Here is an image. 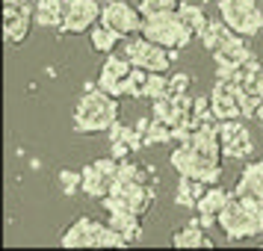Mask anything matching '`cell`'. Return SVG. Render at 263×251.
Masks as SVG:
<instances>
[{"label":"cell","instance_id":"obj_18","mask_svg":"<svg viewBox=\"0 0 263 251\" xmlns=\"http://www.w3.org/2000/svg\"><path fill=\"white\" fill-rule=\"evenodd\" d=\"M198 38H201L204 50H213V53H216V50L234 45V42H237V38H242V36H237V33H234V30H231L222 18H219V21H210V24L204 27V33Z\"/></svg>","mask_w":263,"mask_h":251},{"label":"cell","instance_id":"obj_37","mask_svg":"<svg viewBox=\"0 0 263 251\" xmlns=\"http://www.w3.org/2000/svg\"><path fill=\"white\" fill-rule=\"evenodd\" d=\"M195 222H198L201 227H213L216 225V216H201V213H198V219H195Z\"/></svg>","mask_w":263,"mask_h":251},{"label":"cell","instance_id":"obj_36","mask_svg":"<svg viewBox=\"0 0 263 251\" xmlns=\"http://www.w3.org/2000/svg\"><path fill=\"white\" fill-rule=\"evenodd\" d=\"M109 145H112V154H109V157H112V160H119V163H121V160H127L130 151H133L130 145H124V142H109Z\"/></svg>","mask_w":263,"mask_h":251},{"label":"cell","instance_id":"obj_27","mask_svg":"<svg viewBox=\"0 0 263 251\" xmlns=\"http://www.w3.org/2000/svg\"><path fill=\"white\" fill-rule=\"evenodd\" d=\"M142 142H145V148H151V145H172L175 142V130H172V124L151 121V127H148Z\"/></svg>","mask_w":263,"mask_h":251},{"label":"cell","instance_id":"obj_1","mask_svg":"<svg viewBox=\"0 0 263 251\" xmlns=\"http://www.w3.org/2000/svg\"><path fill=\"white\" fill-rule=\"evenodd\" d=\"M222 142H219V121L210 119L192 121V139L172 151V166L180 178H195L213 186L222 178Z\"/></svg>","mask_w":263,"mask_h":251},{"label":"cell","instance_id":"obj_3","mask_svg":"<svg viewBox=\"0 0 263 251\" xmlns=\"http://www.w3.org/2000/svg\"><path fill=\"white\" fill-rule=\"evenodd\" d=\"M116 121H119V98L98 89V83H86V95L74 107V130L107 133Z\"/></svg>","mask_w":263,"mask_h":251},{"label":"cell","instance_id":"obj_17","mask_svg":"<svg viewBox=\"0 0 263 251\" xmlns=\"http://www.w3.org/2000/svg\"><path fill=\"white\" fill-rule=\"evenodd\" d=\"M234 195H246V198H257L263 201V160H254L242 168L237 186H234Z\"/></svg>","mask_w":263,"mask_h":251},{"label":"cell","instance_id":"obj_4","mask_svg":"<svg viewBox=\"0 0 263 251\" xmlns=\"http://www.w3.org/2000/svg\"><path fill=\"white\" fill-rule=\"evenodd\" d=\"M121 56L130 62L133 68H142V71H151V74H168L178 50H168L145 36H130L121 45Z\"/></svg>","mask_w":263,"mask_h":251},{"label":"cell","instance_id":"obj_28","mask_svg":"<svg viewBox=\"0 0 263 251\" xmlns=\"http://www.w3.org/2000/svg\"><path fill=\"white\" fill-rule=\"evenodd\" d=\"M148 101H160V98H172V86H168V74H148L145 83V95Z\"/></svg>","mask_w":263,"mask_h":251},{"label":"cell","instance_id":"obj_15","mask_svg":"<svg viewBox=\"0 0 263 251\" xmlns=\"http://www.w3.org/2000/svg\"><path fill=\"white\" fill-rule=\"evenodd\" d=\"M251 56H254V53L249 50L246 38H237L234 45H228V48H222V50H216V53H213L216 74H219V77H234V71L242 68Z\"/></svg>","mask_w":263,"mask_h":251},{"label":"cell","instance_id":"obj_7","mask_svg":"<svg viewBox=\"0 0 263 251\" xmlns=\"http://www.w3.org/2000/svg\"><path fill=\"white\" fill-rule=\"evenodd\" d=\"M107 213H136L145 216L154 204V186L145 183H116L107 198H101Z\"/></svg>","mask_w":263,"mask_h":251},{"label":"cell","instance_id":"obj_21","mask_svg":"<svg viewBox=\"0 0 263 251\" xmlns=\"http://www.w3.org/2000/svg\"><path fill=\"white\" fill-rule=\"evenodd\" d=\"M109 225L116 227L130 245L142 239V216H136V213H109Z\"/></svg>","mask_w":263,"mask_h":251},{"label":"cell","instance_id":"obj_9","mask_svg":"<svg viewBox=\"0 0 263 251\" xmlns=\"http://www.w3.org/2000/svg\"><path fill=\"white\" fill-rule=\"evenodd\" d=\"M62 27L60 33H89L95 24H101L104 3L101 0H65L62 3Z\"/></svg>","mask_w":263,"mask_h":251},{"label":"cell","instance_id":"obj_19","mask_svg":"<svg viewBox=\"0 0 263 251\" xmlns=\"http://www.w3.org/2000/svg\"><path fill=\"white\" fill-rule=\"evenodd\" d=\"M172 245L175 248H213V239L204 234V227L198 222H192L190 227H180L172 237Z\"/></svg>","mask_w":263,"mask_h":251},{"label":"cell","instance_id":"obj_24","mask_svg":"<svg viewBox=\"0 0 263 251\" xmlns=\"http://www.w3.org/2000/svg\"><path fill=\"white\" fill-rule=\"evenodd\" d=\"M178 15H180V21L190 27L195 36H201L204 27L210 24V18H207V12H204L201 6H195V3H186V0H180V3H178Z\"/></svg>","mask_w":263,"mask_h":251},{"label":"cell","instance_id":"obj_12","mask_svg":"<svg viewBox=\"0 0 263 251\" xmlns=\"http://www.w3.org/2000/svg\"><path fill=\"white\" fill-rule=\"evenodd\" d=\"M239 89L234 80L228 77H219L213 83V92H210V112H213L216 121H231V119H242V109H239Z\"/></svg>","mask_w":263,"mask_h":251},{"label":"cell","instance_id":"obj_23","mask_svg":"<svg viewBox=\"0 0 263 251\" xmlns=\"http://www.w3.org/2000/svg\"><path fill=\"white\" fill-rule=\"evenodd\" d=\"M228 198H231L228 189H222V186H216V183H213V186H207V189H204L201 201H198L195 210H198L201 216H219V213H222V207L228 204Z\"/></svg>","mask_w":263,"mask_h":251},{"label":"cell","instance_id":"obj_10","mask_svg":"<svg viewBox=\"0 0 263 251\" xmlns=\"http://www.w3.org/2000/svg\"><path fill=\"white\" fill-rule=\"evenodd\" d=\"M116 178H119V160L101 157L83 168V192L89 198H107L116 186Z\"/></svg>","mask_w":263,"mask_h":251},{"label":"cell","instance_id":"obj_13","mask_svg":"<svg viewBox=\"0 0 263 251\" xmlns=\"http://www.w3.org/2000/svg\"><path fill=\"white\" fill-rule=\"evenodd\" d=\"M130 71H133V65L121 53L119 56L116 53H107V60L101 65V74H98V89H104L112 98H121V89H124V80H127Z\"/></svg>","mask_w":263,"mask_h":251},{"label":"cell","instance_id":"obj_20","mask_svg":"<svg viewBox=\"0 0 263 251\" xmlns=\"http://www.w3.org/2000/svg\"><path fill=\"white\" fill-rule=\"evenodd\" d=\"M204 189H207V183H201V180L180 178L178 189H175V204H178V207H186V210H195L198 201H201Z\"/></svg>","mask_w":263,"mask_h":251},{"label":"cell","instance_id":"obj_25","mask_svg":"<svg viewBox=\"0 0 263 251\" xmlns=\"http://www.w3.org/2000/svg\"><path fill=\"white\" fill-rule=\"evenodd\" d=\"M89 38H92V48L101 50V53H112V50L119 48V42H121L119 33L109 30V27H104V24L92 27V30H89Z\"/></svg>","mask_w":263,"mask_h":251},{"label":"cell","instance_id":"obj_11","mask_svg":"<svg viewBox=\"0 0 263 251\" xmlns=\"http://www.w3.org/2000/svg\"><path fill=\"white\" fill-rule=\"evenodd\" d=\"M219 142H222V154L231 160H246L254 151V139L242 119L219 121Z\"/></svg>","mask_w":263,"mask_h":251},{"label":"cell","instance_id":"obj_8","mask_svg":"<svg viewBox=\"0 0 263 251\" xmlns=\"http://www.w3.org/2000/svg\"><path fill=\"white\" fill-rule=\"evenodd\" d=\"M142 12L124 3V0H107L104 3V12H101V24L116 30L121 38H130V36H139L142 33Z\"/></svg>","mask_w":263,"mask_h":251},{"label":"cell","instance_id":"obj_31","mask_svg":"<svg viewBox=\"0 0 263 251\" xmlns=\"http://www.w3.org/2000/svg\"><path fill=\"white\" fill-rule=\"evenodd\" d=\"M60 186H62L65 195H77V192H83V171L62 168V171H60Z\"/></svg>","mask_w":263,"mask_h":251},{"label":"cell","instance_id":"obj_35","mask_svg":"<svg viewBox=\"0 0 263 251\" xmlns=\"http://www.w3.org/2000/svg\"><path fill=\"white\" fill-rule=\"evenodd\" d=\"M210 98L207 95H195L192 101V121H201V119H210Z\"/></svg>","mask_w":263,"mask_h":251},{"label":"cell","instance_id":"obj_30","mask_svg":"<svg viewBox=\"0 0 263 251\" xmlns=\"http://www.w3.org/2000/svg\"><path fill=\"white\" fill-rule=\"evenodd\" d=\"M124 245H130V242L121 237V234H119V230H116L112 225H104V227H101L95 248H124Z\"/></svg>","mask_w":263,"mask_h":251},{"label":"cell","instance_id":"obj_32","mask_svg":"<svg viewBox=\"0 0 263 251\" xmlns=\"http://www.w3.org/2000/svg\"><path fill=\"white\" fill-rule=\"evenodd\" d=\"M151 119L163 121V124H172L175 121V107H172V98H160V101H151Z\"/></svg>","mask_w":263,"mask_h":251},{"label":"cell","instance_id":"obj_6","mask_svg":"<svg viewBox=\"0 0 263 251\" xmlns=\"http://www.w3.org/2000/svg\"><path fill=\"white\" fill-rule=\"evenodd\" d=\"M216 3H219V18L237 36L251 38L263 30V6L257 0H216Z\"/></svg>","mask_w":263,"mask_h":251},{"label":"cell","instance_id":"obj_39","mask_svg":"<svg viewBox=\"0 0 263 251\" xmlns=\"http://www.w3.org/2000/svg\"><path fill=\"white\" fill-rule=\"evenodd\" d=\"M257 3H260V6H263V0H257Z\"/></svg>","mask_w":263,"mask_h":251},{"label":"cell","instance_id":"obj_16","mask_svg":"<svg viewBox=\"0 0 263 251\" xmlns=\"http://www.w3.org/2000/svg\"><path fill=\"white\" fill-rule=\"evenodd\" d=\"M36 18L30 9H18V6H3V36H6V45H21L30 33V24Z\"/></svg>","mask_w":263,"mask_h":251},{"label":"cell","instance_id":"obj_26","mask_svg":"<svg viewBox=\"0 0 263 251\" xmlns=\"http://www.w3.org/2000/svg\"><path fill=\"white\" fill-rule=\"evenodd\" d=\"M107 136H109V142H124V145H130L133 151L145 148V145H142V136L136 133V127H127V124H121V121H116V124L109 127Z\"/></svg>","mask_w":263,"mask_h":251},{"label":"cell","instance_id":"obj_5","mask_svg":"<svg viewBox=\"0 0 263 251\" xmlns=\"http://www.w3.org/2000/svg\"><path fill=\"white\" fill-rule=\"evenodd\" d=\"M139 36L151 38V42H157V45H163V48H168V50H180V48H186L192 38H195V33L180 21L178 12H166V15L145 18L142 21V33H139Z\"/></svg>","mask_w":263,"mask_h":251},{"label":"cell","instance_id":"obj_34","mask_svg":"<svg viewBox=\"0 0 263 251\" xmlns=\"http://www.w3.org/2000/svg\"><path fill=\"white\" fill-rule=\"evenodd\" d=\"M239 89L263 101V68H260V71H254V74H249V77H246V83L239 86Z\"/></svg>","mask_w":263,"mask_h":251},{"label":"cell","instance_id":"obj_22","mask_svg":"<svg viewBox=\"0 0 263 251\" xmlns=\"http://www.w3.org/2000/svg\"><path fill=\"white\" fill-rule=\"evenodd\" d=\"M62 3H65V0H36V12H33L36 24L57 27V30H60L62 18H65V12H62Z\"/></svg>","mask_w":263,"mask_h":251},{"label":"cell","instance_id":"obj_33","mask_svg":"<svg viewBox=\"0 0 263 251\" xmlns=\"http://www.w3.org/2000/svg\"><path fill=\"white\" fill-rule=\"evenodd\" d=\"M168 86H172V95H186L192 86V74H186V71L168 74Z\"/></svg>","mask_w":263,"mask_h":251},{"label":"cell","instance_id":"obj_2","mask_svg":"<svg viewBox=\"0 0 263 251\" xmlns=\"http://www.w3.org/2000/svg\"><path fill=\"white\" fill-rule=\"evenodd\" d=\"M216 225L222 227V234L231 242L260 237L263 234V201L231 192V198L222 207V213L216 216Z\"/></svg>","mask_w":263,"mask_h":251},{"label":"cell","instance_id":"obj_38","mask_svg":"<svg viewBox=\"0 0 263 251\" xmlns=\"http://www.w3.org/2000/svg\"><path fill=\"white\" fill-rule=\"evenodd\" d=\"M254 119H257V124L263 127V101H260V107H257V112H254Z\"/></svg>","mask_w":263,"mask_h":251},{"label":"cell","instance_id":"obj_29","mask_svg":"<svg viewBox=\"0 0 263 251\" xmlns=\"http://www.w3.org/2000/svg\"><path fill=\"white\" fill-rule=\"evenodd\" d=\"M180 0H139V12L142 18H154V15H166V12H178Z\"/></svg>","mask_w":263,"mask_h":251},{"label":"cell","instance_id":"obj_14","mask_svg":"<svg viewBox=\"0 0 263 251\" xmlns=\"http://www.w3.org/2000/svg\"><path fill=\"white\" fill-rule=\"evenodd\" d=\"M101 227H104L101 222L89 219V216H80V219H77L71 227H65V234H62L60 245H62V248H95Z\"/></svg>","mask_w":263,"mask_h":251}]
</instances>
